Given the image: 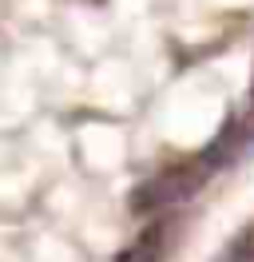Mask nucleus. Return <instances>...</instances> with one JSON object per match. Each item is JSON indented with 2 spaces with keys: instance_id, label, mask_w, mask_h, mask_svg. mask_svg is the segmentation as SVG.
I'll return each mask as SVG.
<instances>
[{
  "instance_id": "1",
  "label": "nucleus",
  "mask_w": 254,
  "mask_h": 262,
  "mask_svg": "<svg viewBox=\"0 0 254 262\" xmlns=\"http://www.w3.org/2000/svg\"><path fill=\"white\" fill-rule=\"evenodd\" d=\"M159 250H163V234L159 230H147L135 246H127L119 262H159Z\"/></svg>"
}]
</instances>
